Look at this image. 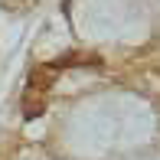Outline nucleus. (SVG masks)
<instances>
[{
	"label": "nucleus",
	"instance_id": "nucleus-1",
	"mask_svg": "<svg viewBox=\"0 0 160 160\" xmlns=\"http://www.w3.org/2000/svg\"><path fill=\"white\" fill-rule=\"evenodd\" d=\"M56 75H59V69H52V65H36L30 72V78H26V85H30V92L42 95V92H49L56 85Z\"/></svg>",
	"mask_w": 160,
	"mask_h": 160
},
{
	"label": "nucleus",
	"instance_id": "nucleus-2",
	"mask_svg": "<svg viewBox=\"0 0 160 160\" xmlns=\"http://www.w3.org/2000/svg\"><path fill=\"white\" fill-rule=\"evenodd\" d=\"M101 62L105 59L95 56V52H65V56H59L52 62V69H72V65H92V69H98Z\"/></svg>",
	"mask_w": 160,
	"mask_h": 160
},
{
	"label": "nucleus",
	"instance_id": "nucleus-3",
	"mask_svg": "<svg viewBox=\"0 0 160 160\" xmlns=\"http://www.w3.org/2000/svg\"><path fill=\"white\" fill-rule=\"evenodd\" d=\"M20 111H23V118H26V121H36L42 111H46V98L36 95V92H26L23 101H20Z\"/></svg>",
	"mask_w": 160,
	"mask_h": 160
}]
</instances>
